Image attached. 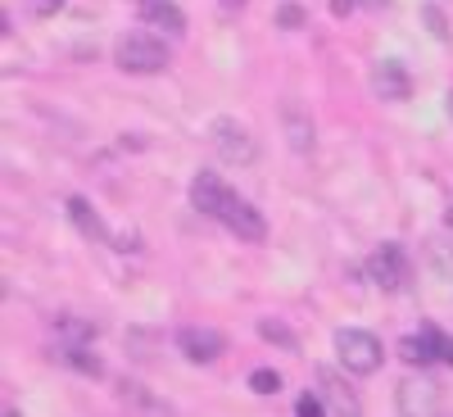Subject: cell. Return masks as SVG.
<instances>
[{"mask_svg":"<svg viewBox=\"0 0 453 417\" xmlns=\"http://www.w3.org/2000/svg\"><path fill=\"white\" fill-rule=\"evenodd\" d=\"M113 64H119L123 73L145 78V73H164L168 68V50H164L159 36H150V32H123L119 46H113Z\"/></svg>","mask_w":453,"mask_h":417,"instance_id":"obj_1","label":"cell"},{"mask_svg":"<svg viewBox=\"0 0 453 417\" xmlns=\"http://www.w3.org/2000/svg\"><path fill=\"white\" fill-rule=\"evenodd\" d=\"M335 354H340V363H345V372H354V376H372L386 359L381 340H376L372 331H358V327L335 331Z\"/></svg>","mask_w":453,"mask_h":417,"instance_id":"obj_2","label":"cell"},{"mask_svg":"<svg viewBox=\"0 0 453 417\" xmlns=\"http://www.w3.org/2000/svg\"><path fill=\"white\" fill-rule=\"evenodd\" d=\"M209 145L218 150L222 164H254V155H258V145H254L250 127L236 123V119H226V113L209 123Z\"/></svg>","mask_w":453,"mask_h":417,"instance_id":"obj_3","label":"cell"},{"mask_svg":"<svg viewBox=\"0 0 453 417\" xmlns=\"http://www.w3.org/2000/svg\"><path fill=\"white\" fill-rule=\"evenodd\" d=\"M412 277V263L403 254V245L386 241V245H376L372 259H367V282L372 286H381V290H403Z\"/></svg>","mask_w":453,"mask_h":417,"instance_id":"obj_4","label":"cell"},{"mask_svg":"<svg viewBox=\"0 0 453 417\" xmlns=\"http://www.w3.org/2000/svg\"><path fill=\"white\" fill-rule=\"evenodd\" d=\"M395 404L403 417H426L440 408V386L431 382V376H403L399 390H395Z\"/></svg>","mask_w":453,"mask_h":417,"instance_id":"obj_5","label":"cell"},{"mask_svg":"<svg viewBox=\"0 0 453 417\" xmlns=\"http://www.w3.org/2000/svg\"><path fill=\"white\" fill-rule=\"evenodd\" d=\"M218 222L226 227V232H236L241 241H263V236H268V222H263V213H258L250 200H241L236 191H232V200L222 205Z\"/></svg>","mask_w":453,"mask_h":417,"instance_id":"obj_6","label":"cell"},{"mask_svg":"<svg viewBox=\"0 0 453 417\" xmlns=\"http://www.w3.org/2000/svg\"><path fill=\"white\" fill-rule=\"evenodd\" d=\"M177 350L191 359V363H213V359H222L226 340H222V331H213V327H181V331H177Z\"/></svg>","mask_w":453,"mask_h":417,"instance_id":"obj_7","label":"cell"},{"mask_svg":"<svg viewBox=\"0 0 453 417\" xmlns=\"http://www.w3.org/2000/svg\"><path fill=\"white\" fill-rule=\"evenodd\" d=\"M372 91L376 100H390V104H403L412 96V78H408V68L399 59H381L372 68Z\"/></svg>","mask_w":453,"mask_h":417,"instance_id":"obj_8","label":"cell"},{"mask_svg":"<svg viewBox=\"0 0 453 417\" xmlns=\"http://www.w3.org/2000/svg\"><path fill=\"white\" fill-rule=\"evenodd\" d=\"M226 200H232V186H226L218 173L200 168V173H196V181H191V205H196L204 218H218Z\"/></svg>","mask_w":453,"mask_h":417,"instance_id":"obj_9","label":"cell"},{"mask_svg":"<svg viewBox=\"0 0 453 417\" xmlns=\"http://www.w3.org/2000/svg\"><path fill=\"white\" fill-rule=\"evenodd\" d=\"M281 132H286V145L295 150V155H309L313 150V119L295 100L281 104Z\"/></svg>","mask_w":453,"mask_h":417,"instance_id":"obj_10","label":"cell"},{"mask_svg":"<svg viewBox=\"0 0 453 417\" xmlns=\"http://www.w3.org/2000/svg\"><path fill=\"white\" fill-rule=\"evenodd\" d=\"M136 10H141V19L150 27H164L168 36H181L186 32V14H181L177 0H136Z\"/></svg>","mask_w":453,"mask_h":417,"instance_id":"obj_11","label":"cell"},{"mask_svg":"<svg viewBox=\"0 0 453 417\" xmlns=\"http://www.w3.org/2000/svg\"><path fill=\"white\" fill-rule=\"evenodd\" d=\"M68 218H73V227H78V236H87V241H109V227H104V218L91 209L87 196H73V200H68Z\"/></svg>","mask_w":453,"mask_h":417,"instance_id":"obj_12","label":"cell"},{"mask_svg":"<svg viewBox=\"0 0 453 417\" xmlns=\"http://www.w3.org/2000/svg\"><path fill=\"white\" fill-rule=\"evenodd\" d=\"M399 359L412 363V367H426V363L440 359V354H435V340L426 336V327H422L418 336H403V340H399Z\"/></svg>","mask_w":453,"mask_h":417,"instance_id":"obj_13","label":"cell"},{"mask_svg":"<svg viewBox=\"0 0 453 417\" xmlns=\"http://www.w3.org/2000/svg\"><path fill=\"white\" fill-rule=\"evenodd\" d=\"M59 363H68L73 372H82V376H100V372H104V363H100L87 345H68V340L59 345Z\"/></svg>","mask_w":453,"mask_h":417,"instance_id":"obj_14","label":"cell"},{"mask_svg":"<svg viewBox=\"0 0 453 417\" xmlns=\"http://www.w3.org/2000/svg\"><path fill=\"white\" fill-rule=\"evenodd\" d=\"M55 336L68 340V345H91L96 322H87V318H55Z\"/></svg>","mask_w":453,"mask_h":417,"instance_id":"obj_15","label":"cell"},{"mask_svg":"<svg viewBox=\"0 0 453 417\" xmlns=\"http://www.w3.org/2000/svg\"><path fill=\"white\" fill-rule=\"evenodd\" d=\"M258 336L268 340V345H281V350H290V354L299 350V336H295V331H290L281 318H258Z\"/></svg>","mask_w":453,"mask_h":417,"instance_id":"obj_16","label":"cell"},{"mask_svg":"<svg viewBox=\"0 0 453 417\" xmlns=\"http://www.w3.org/2000/svg\"><path fill=\"white\" fill-rule=\"evenodd\" d=\"M119 399L127 404V408H150V413H168V399H155L145 386H136V382H123L119 386Z\"/></svg>","mask_w":453,"mask_h":417,"instance_id":"obj_17","label":"cell"},{"mask_svg":"<svg viewBox=\"0 0 453 417\" xmlns=\"http://www.w3.org/2000/svg\"><path fill=\"white\" fill-rule=\"evenodd\" d=\"M322 386L331 390V408H335V413H358V399L349 395V386H340L331 372H322Z\"/></svg>","mask_w":453,"mask_h":417,"instance_id":"obj_18","label":"cell"},{"mask_svg":"<svg viewBox=\"0 0 453 417\" xmlns=\"http://www.w3.org/2000/svg\"><path fill=\"white\" fill-rule=\"evenodd\" d=\"M250 390H254V395H277V390H281V372L254 367V372H250Z\"/></svg>","mask_w":453,"mask_h":417,"instance_id":"obj_19","label":"cell"},{"mask_svg":"<svg viewBox=\"0 0 453 417\" xmlns=\"http://www.w3.org/2000/svg\"><path fill=\"white\" fill-rule=\"evenodd\" d=\"M422 23L431 27V36H435V42H449V19H444V10L440 5H422Z\"/></svg>","mask_w":453,"mask_h":417,"instance_id":"obj_20","label":"cell"},{"mask_svg":"<svg viewBox=\"0 0 453 417\" xmlns=\"http://www.w3.org/2000/svg\"><path fill=\"white\" fill-rule=\"evenodd\" d=\"M295 413H299V417H318V413H326V404H322V395L304 390V395L295 399Z\"/></svg>","mask_w":453,"mask_h":417,"instance_id":"obj_21","label":"cell"},{"mask_svg":"<svg viewBox=\"0 0 453 417\" xmlns=\"http://www.w3.org/2000/svg\"><path fill=\"white\" fill-rule=\"evenodd\" d=\"M426 336L435 340V354H440V363H449V367H453V336H444L440 327H426Z\"/></svg>","mask_w":453,"mask_h":417,"instance_id":"obj_22","label":"cell"},{"mask_svg":"<svg viewBox=\"0 0 453 417\" xmlns=\"http://www.w3.org/2000/svg\"><path fill=\"white\" fill-rule=\"evenodd\" d=\"M277 23H281L286 32L304 27V10H299V5H281V10H277Z\"/></svg>","mask_w":453,"mask_h":417,"instance_id":"obj_23","label":"cell"},{"mask_svg":"<svg viewBox=\"0 0 453 417\" xmlns=\"http://www.w3.org/2000/svg\"><path fill=\"white\" fill-rule=\"evenodd\" d=\"M64 10V0H27V14H36V19H55Z\"/></svg>","mask_w":453,"mask_h":417,"instance_id":"obj_24","label":"cell"},{"mask_svg":"<svg viewBox=\"0 0 453 417\" xmlns=\"http://www.w3.org/2000/svg\"><path fill=\"white\" fill-rule=\"evenodd\" d=\"M354 5H358V0H331V14H335V19H345Z\"/></svg>","mask_w":453,"mask_h":417,"instance_id":"obj_25","label":"cell"},{"mask_svg":"<svg viewBox=\"0 0 453 417\" xmlns=\"http://www.w3.org/2000/svg\"><path fill=\"white\" fill-rule=\"evenodd\" d=\"M363 5H367V10H386V5H390V0H363Z\"/></svg>","mask_w":453,"mask_h":417,"instance_id":"obj_26","label":"cell"},{"mask_svg":"<svg viewBox=\"0 0 453 417\" xmlns=\"http://www.w3.org/2000/svg\"><path fill=\"white\" fill-rule=\"evenodd\" d=\"M449 119H453V91H449Z\"/></svg>","mask_w":453,"mask_h":417,"instance_id":"obj_27","label":"cell"},{"mask_svg":"<svg viewBox=\"0 0 453 417\" xmlns=\"http://www.w3.org/2000/svg\"><path fill=\"white\" fill-rule=\"evenodd\" d=\"M449 227H453V209H449Z\"/></svg>","mask_w":453,"mask_h":417,"instance_id":"obj_28","label":"cell"}]
</instances>
